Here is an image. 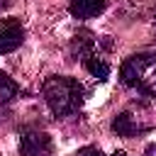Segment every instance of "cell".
I'll list each match as a JSON object with an SVG mask.
<instances>
[{
    "label": "cell",
    "instance_id": "obj_9",
    "mask_svg": "<svg viewBox=\"0 0 156 156\" xmlns=\"http://www.w3.org/2000/svg\"><path fill=\"white\" fill-rule=\"evenodd\" d=\"M17 95H20V85H17L7 73L0 71V105H7V102L15 100Z\"/></svg>",
    "mask_w": 156,
    "mask_h": 156
},
{
    "label": "cell",
    "instance_id": "obj_8",
    "mask_svg": "<svg viewBox=\"0 0 156 156\" xmlns=\"http://www.w3.org/2000/svg\"><path fill=\"white\" fill-rule=\"evenodd\" d=\"M85 68H88V73H90L93 78H98V80H107V76H110V63H107L105 58L95 56V54L85 58Z\"/></svg>",
    "mask_w": 156,
    "mask_h": 156
},
{
    "label": "cell",
    "instance_id": "obj_5",
    "mask_svg": "<svg viewBox=\"0 0 156 156\" xmlns=\"http://www.w3.org/2000/svg\"><path fill=\"white\" fill-rule=\"evenodd\" d=\"M107 7V0H68V12L76 20H90L102 15Z\"/></svg>",
    "mask_w": 156,
    "mask_h": 156
},
{
    "label": "cell",
    "instance_id": "obj_6",
    "mask_svg": "<svg viewBox=\"0 0 156 156\" xmlns=\"http://www.w3.org/2000/svg\"><path fill=\"white\" fill-rule=\"evenodd\" d=\"M149 127H144V124H139L136 119H134V115H129V112H119L115 119H112V132L117 134V136H134V134H141V132H146Z\"/></svg>",
    "mask_w": 156,
    "mask_h": 156
},
{
    "label": "cell",
    "instance_id": "obj_10",
    "mask_svg": "<svg viewBox=\"0 0 156 156\" xmlns=\"http://www.w3.org/2000/svg\"><path fill=\"white\" fill-rule=\"evenodd\" d=\"M76 156H102V151L98 146H83V149L76 151Z\"/></svg>",
    "mask_w": 156,
    "mask_h": 156
},
{
    "label": "cell",
    "instance_id": "obj_13",
    "mask_svg": "<svg viewBox=\"0 0 156 156\" xmlns=\"http://www.w3.org/2000/svg\"><path fill=\"white\" fill-rule=\"evenodd\" d=\"M154 22H156V7H154Z\"/></svg>",
    "mask_w": 156,
    "mask_h": 156
},
{
    "label": "cell",
    "instance_id": "obj_3",
    "mask_svg": "<svg viewBox=\"0 0 156 156\" xmlns=\"http://www.w3.org/2000/svg\"><path fill=\"white\" fill-rule=\"evenodd\" d=\"M24 39V27L15 17H2L0 20V54L15 51Z\"/></svg>",
    "mask_w": 156,
    "mask_h": 156
},
{
    "label": "cell",
    "instance_id": "obj_2",
    "mask_svg": "<svg viewBox=\"0 0 156 156\" xmlns=\"http://www.w3.org/2000/svg\"><path fill=\"white\" fill-rule=\"evenodd\" d=\"M119 78L127 88H134L141 95L156 98V54L129 56L119 68Z\"/></svg>",
    "mask_w": 156,
    "mask_h": 156
},
{
    "label": "cell",
    "instance_id": "obj_11",
    "mask_svg": "<svg viewBox=\"0 0 156 156\" xmlns=\"http://www.w3.org/2000/svg\"><path fill=\"white\" fill-rule=\"evenodd\" d=\"M144 156H156V144H151V146H146V151H144Z\"/></svg>",
    "mask_w": 156,
    "mask_h": 156
},
{
    "label": "cell",
    "instance_id": "obj_12",
    "mask_svg": "<svg viewBox=\"0 0 156 156\" xmlns=\"http://www.w3.org/2000/svg\"><path fill=\"white\" fill-rule=\"evenodd\" d=\"M112 156H127V154H124V151H115Z\"/></svg>",
    "mask_w": 156,
    "mask_h": 156
},
{
    "label": "cell",
    "instance_id": "obj_1",
    "mask_svg": "<svg viewBox=\"0 0 156 156\" xmlns=\"http://www.w3.org/2000/svg\"><path fill=\"white\" fill-rule=\"evenodd\" d=\"M41 95H44L49 110L56 117H68V115L78 112L83 100H85L83 85L71 76H51V78H46L44 85H41Z\"/></svg>",
    "mask_w": 156,
    "mask_h": 156
},
{
    "label": "cell",
    "instance_id": "obj_4",
    "mask_svg": "<svg viewBox=\"0 0 156 156\" xmlns=\"http://www.w3.org/2000/svg\"><path fill=\"white\" fill-rule=\"evenodd\" d=\"M51 151V139L44 132H24L20 136V154L22 156H46Z\"/></svg>",
    "mask_w": 156,
    "mask_h": 156
},
{
    "label": "cell",
    "instance_id": "obj_7",
    "mask_svg": "<svg viewBox=\"0 0 156 156\" xmlns=\"http://www.w3.org/2000/svg\"><path fill=\"white\" fill-rule=\"evenodd\" d=\"M95 46H98L95 34L88 32V29H80V32L73 37V41H71V51H73V56H76V58H83V61H85L88 56H93Z\"/></svg>",
    "mask_w": 156,
    "mask_h": 156
}]
</instances>
